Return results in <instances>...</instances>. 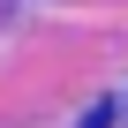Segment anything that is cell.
Listing matches in <instances>:
<instances>
[{
	"instance_id": "obj_1",
	"label": "cell",
	"mask_w": 128,
	"mask_h": 128,
	"mask_svg": "<svg viewBox=\"0 0 128 128\" xmlns=\"http://www.w3.org/2000/svg\"><path fill=\"white\" fill-rule=\"evenodd\" d=\"M83 128H113V113H106V106H98V113H90V120H83Z\"/></svg>"
}]
</instances>
